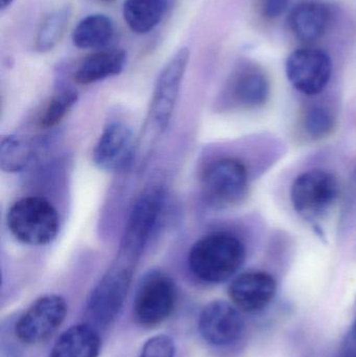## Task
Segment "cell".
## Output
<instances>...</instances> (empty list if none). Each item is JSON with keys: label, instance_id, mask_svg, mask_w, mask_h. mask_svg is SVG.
Segmentation results:
<instances>
[{"label": "cell", "instance_id": "obj_1", "mask_svg": "<svg viewBox=\"0 0 356 357\" xmlns=\"http://www.w3.org/2000/svg\"><path fill=\"white\" fill-rule=\"evenodd\" d=\"M246 258L244 243L228 233H215L199 239L188 254V266L203 282H225L242 268Z\"/></svg>", "mask_w": 356, "mask_h": 357}, {"label": "cell", "instance_id": "obj_2", "mask_svg": "<svg viewBox=\"0 0 356 357\" xmlns=\"http://www.w3.org/2000/svg\"><path fill=\"white\" fill-rule=\"evenodd\" d=\"M6 224L20 243L44 245L52 243L60 228L58 211L41 197H25L15 202L8 211Z\"/></svg>", "mask_w": 356, "mask_h": 357}, {"label": "cell", "instance_id": "obj_3", "mask_svg": "<svg viewBox=\"0 0 356 357\" xmlns=\"http://www.w3.org/2000/svg\"><path fill=\"white\" fill-rule=\"evenodd\" d=\"M135 264L134 260L118 254L116 261L90 294L87 314L94 327L106 328L121 314L131 287Z\"/></svg>", "mask_w": 356, "mask_h": 357}, {"label": "cell", "instance_id": "obj_4", "mask_svg": "<svg viewBox=\"0 0 356 357\" xmlns=\"http://www.w3.org/2000/svg\"><path fill=\"white\" fill-rule=\"evenodd\" d=\"M164 201V189L160 185H152L139 195L130 212L119 255L137 261L160 220Z\"/></svg>", "mask_w": 356, "mask_h": 357}, {"label": "cell", "instance_id": "obj_5", "mask_svg": "<svg viewBox=\"0 0 356 357\" xmlns=\"http://www.w3.org/2000/svg\"><path fill=\"white\" fill-rule=\"evenodd\" d=\"M177 287L173 279L161 271H150L140 281L134 300V316L144 327L162 324L175 310Z\"/></svg>", "mask_w": 356, "mask_h": 357}, {"label": "cell", "instance_id": "obj_6", "mask_svg": "<svg viewBox=\"0 0 356 357\" xmlns=\"http://www.w3.org/2000/svg\"><path fill=\"white\" fill-rule=\"evenodd\" d=\"M189 58V50L180 48L159 73L150 109V121L158 131H164L171 121Z\"/></svg>", "mask_w": 356, "mask_h": 357}, {"label": "cell", "instance_id": "obj_7", "mask_svg": "<svg viewBox=\"0 0 356 357\" xmlns=\"http://www.w3.org/2000/svg\"><path fill=\"white\" fill-rule=\"evenodd\" d=\"M332 62L327 52L311 45L297 48L286 59V73L295 89L307 96L321 93L330 83Z\"/></svg>", "mask_w": 356, "mask_h": 357}, {"label": "cell", "instance_id": "obj_8", "mask_svg": "<svg viewBox=\"0 0 356 357\" xmlns=\"http://www.w3.org/2000/svg\"><path fill=\"white\" fill-rule=\"evenodd\" d=\"M202 186L205 195L212 203L234 205L240 203L248 193V171L238 159H219L205 169Z\"/></svg>", "mask_w": 356, "mask_h": 357}, {"label": "cell", "instance_id": "obj_9", "mask_svg": "<svg viewBox=\"0 0 356 357\" xmlns=\"http://www.w3.org/2000/svg\"><path fill=\"white\" fill-rule=\"evenodd\" d=\"M339 195L336 177L328 172L311 169L295 178L291 189V201L295 210L307 218L327 211Z\"/></svg>", "mask_w": 356, "mask_h": 357}, {"label": "cell", "instance_id": "obj_10", "mask_svg": "<svg viewBox=\"0 0 356 357\" xmlns=\"http://www.w3.org/2000/svg\"><path fill=\"white\" fill-rule=\"evenodd\" d=\"M66 314V301L61 296L39 298L16 323V337L29 345L43 343L58 331Z\"/></svg>", "mask_w": 356, "mask_h": 357}, {"label": "cell", "instance_id": "obj_11", "mask_svg": "<svg viewBox=\"0 0 356 357\" xmlns=\"http://www.w3.org/2000/svg\"><path fill=\"white\" fill-rule=\"evenodd\" d=\"M201 337L217 347H225L240 341L244 335L245 322L240 310L222 300L207 304L199 317Z\"/></svg>", "mask_w": 356, "mask_h": 357}, {"label": "cell", "instance_id": "obj_12", "mask_svg": "<svg viewBox=\"0 0 356 357\" xmlns=\"http://www.w3.org/2000/svg\"><path fill=\"white\" fill-rule=\"evenodd\" d=\"M135 142L132 130L123 123L106 126L93 150L96 167L104 171H119L131 163Z\"/></svg>", "mask_w": 356, "mask_h": 357}, {"label": "cell", "instance_id": "obj_13", "mask_svg": "<svg viewBox=\"0 0 356 357\" xmlns=\"http://www.w3.org/2000/svg\"><path fill=\"white\" fill-rule=\"evenodd\" d=\"M277 283L269 273L250 271L233 279L229 287V297L238 310L245 312H258L273 301Z\"/></svg>", "mask_w": 356, "mask_h": 357}, {"label": "cell", "instance_id": "obj_14", "mask_svg": "<svg viewBox=\"0 0 356 357\" xmlns=\"http://www.w3.org/2000/svg\"><path fill=\"white\" fill-rule=\"evenodd\" d=\"M288 27L294 37L304 45H313L327 33L332 12L320 0H303L288 15Z\"/></svg>", "mask_w": 356, "mask_h": 357}, {"label": "cell", "instance_id": "obj_15", "mask_svg": "<svg viewBox=\"0 0 356 357\" xmlns=\"http://www.w3.org/2000/svg\"><path fill=\"white\" fill-rule=\"evenodd\" d=\"M127 62V54L121 48H102L82 59L73 77L79 85H90L118 75Z\"/></svg>", "mask_w": 356, "mask_h": 357}, {"label": "cell", "instance_id": "obj_16", "mask_svg": "<svg viewBox=\"0 0 356 357\" xmlns=\"http://www.w3.org/2000/svg\"><path fill=\"white\" fill-rule=\"evenodd\" d=\"M100 337L95 327L75 325L54 343L49 357H98Z\"/></svg>", "mask_w": 356, "mask_h": 357}, {"label": "cell", "instance_id": "obj_17", "mask_svg": "<svg viewBox=\"0 0 356 357\" xmlns=\"http://www.w3.org/2000/svg\"><path fill=\"white\" fill-rule=\"evenodd\" d=\"M230 93L240 106L247 108L263 106L270 96L269 79L261 69L245 67L232 79Z\"/></svg>", "mask_w": 356, "mask_h": 357}, {"label": "cell", "instance_id": "obj_18", "mask_svg": "<svg viewBox=\"0 0 356 357\" xmlns=\"http://www.w3.org/2000/svg\"><path fill=\"white\" fill-rule=\"evenodd\" d=\"M115 26L110 17L91 14L82 19L72 31V43L81 50H102L112 42Z\"/></svg>", "mask_w": 356, "mask_h": 357}, {"label": "cell", "instance_id": "obj_19", "mask_svg": "<svg viewBox=\"0 0 356 357\" xmlns=\"http://www.w3.org/2000/svg\"><path fill=\"white\" fill-rule=\"evenodd\" d=\"M167 8V0H125L123 19L132 31L146 35L160 24Z\"/></svg>", "mask_w": 356, "mask_h": 357}, {"label": "cell", "instance_id": "obj_20", "mask_svg": "<svg viewBox=\"0 0 356 357\" xmlns=\"http://www.w3.org/2000/svg\"><path fill=\"white\" fill-rule=\"evenodd\" d=\"M71 18V8L62 6L50 13L38 29L35 40V50L39 52L52 50L64 36Z\"/></svg>", "mask_w": 356, "mask_h": 357}, {"label": "cell", "instance_id": "obj_21", "mask_svg": "<svg viewBox=\"0 0 356 357\" xmlns=\"http://www.w3.org/2000/svg\"><path fill=\"white\" fill-rule=\"evenodd\" d=\"M33 156L31 146L18 136L8 135L0 144V167L6 173H19L26 169Z\"/></svg>", "mask_w": 356, "mask_h": 357}, {"label": "cell", "instance_id": "obj_22", "mask_svg": "<svg viewBox=\"0 0 356 357\" xmlns=\"http://www.w3.org/2000/svg\"><path fill=\"white\" fill-rule=\"evenodd\" d=\"M77 92L72 89H61L52 96L39 119L42 129L56 127L65 119L69 111L77 104Z\"/></svg>", "mask_w": 356, "mask_h": 357}, {"label": "cell", "instance_id": "obj_23", "mask_svg": "<svg viewBox=\"0 0 356 357\" xmlns=\"http://www.w3.org/2000/svg\"><path fill=\"white\" fill-rule=\"evenodd\" d=\"M304 128L313 138H323L334 128L332 115L322 108H313L307 113Z\"/></svg>", "mask_w": 356, "mask_h": 357}, {"label": "cell", "instance_id": "obj_24", "mask_svg": "<svg viewBox=\"0 0 356 357\" xmlns=\"http://www.w3.org/2000/svg\"><path fill=\"white\" fill-rule=\"evenodd\" d=\"M175 345L167 335H156L144 344L140 357H173Z\"/></svg>", "mask_w": 356, "mask_h": 357}, {"label": "cell", "instance_id": "obj_25", "mask_svg": "<svg viewBox=\"0 0 356 357\" xmlns=\"http://www.w3.org/2000/svg\"><path fill=\"white\" fill-rule=\"evenodd\" d=\"M290 4V0H261V13L267 19L281 16Z\"/></svg>", "mask_w": 356, "mask_h": 357}, {"label": "cell", "instance_id": "obj_26", "mask_svg": "<svg viewBox=\"0 0 356 357\" xmlns=\"http://www.w3.org/2000/svg\"><path fill=\"white\" fill-rule=\"evenodd\" d=\"M338 357H356V335L351 333L343 343Z\"/></svg>", "mask_w": 356, "mask_h": 357}, {"label": "cell", "instance_id": "obj_27", "mask_svg": "<svg viewBox=\"0 0 356 357\" xmlns=\"http://www.w3.org/2000/svg\"><path fill=\"white\" fill-rule=\"evenodd\" d=\"M14 1L15 0H0V6H1V10H6V8H10Z\"/></svg>", "mask_w": 356, "mask_h": 357}, {"label": "cell", "instance_id": "obj_28", "mask_svg": "<svg viewBox=\"0 0 356 357\" xmlns=\"http://www.w3.org/2000/svg\"><path fill=\"white\" fill-rule=\"evenodd\" d=\"M353 333H355V335H356V319H355V328H353Z\"/></svg>", "mask_w": 356, "mask_h": 357}, {"label": "cell", "instance_id": "obj_29", "mask_svg": "<svg viewBox=\"0 0 356 357\" xmlns=\"http://www.w3.org/2000/svg\"><path fill=\"white\" fill-rule=\"evenodd\" d=\"M100 1L110 2V1H113V0H100Z\"/></svg>", "mask_w": 356, "mask_h": 357}]
</instances>
